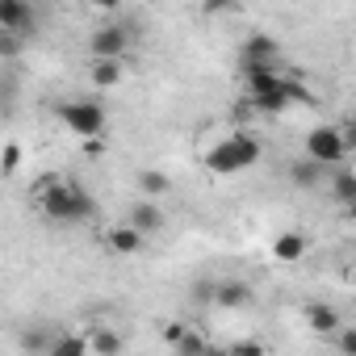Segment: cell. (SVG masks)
<instances>
[{
  "label": "cell",
  "instance_id": "cell-27",
  "mask_svg": "<svg viewBox=\"0 0 356 356\" xmlns=\"http://www.w3.org/2000/svg\"><path fill=\"white\" fill-rule=\"evenodd\" d=\"M348 222H352V227H356V206H348Z\"/></svg>",
  "mask_w": 356,
  "mask_h": 356
},
{
  "label": "cell",
  "instance_id": "cell-13",
  "mask_svg": "<svg viewBox=\"0 0 356 356\" xmlns=\"http://www.w3.org/2000/svg\"><path fill=\"white\" fill-rule=\"evenodd\" d=\"M143 243H147V239H143L130 222H118V227H109V231H105V248H109V252H118V256H138V252H143Z\"/></svg>",
  "mask_w": 356,
  "mask_h": 356
},
{
  "label": "cell",
  "instance_id": "cell-8",
  "mask_svg": "<svg viewBox=\"0 0 356 356\" xmlns=\"http://www.w3.org/2000/svg\"><path fill=\"white\" fill-rule=\"evenodd\" d=\"M38 26L34 17V5L26 0H0V34H17V38H30Z\"/></svg>",
  "mask_w": 356,
  "mask_h": 356
},
{
  "label": "cell",
  "instance_id": "cell-23",
  "mask_svg": "<svg viewBox=\"0 0 356 356\" xmlns=\"http://www.w3.org/2000/svg\"><path fill=\"white\" fill-rule=\"evenodd\" d=\"M231 356H268V352H264L256 339H243V343H235V348H231Z\"/></svg>",
  "mask_w": 356,
  "mask_h": 356
},
{
  "label": "cell",
  "instance_id": "cell-9",
  "mask_svg": "<svg viewBox=\"0 0 356 356\" xmlns=\"http://www.w3.org/2000/svg\"><path fill=\"white\" fill-rule=\"evenodd\" d=\"M126 222L147 239V235H159L163 231V222H168V214H163V206L159 202H147V197H138V202H130V210H126Z\"/></svg>",
  "mask_w": 356,
  "mask_h": 356
},
{
  "label": "cell",
  "instance_id": "cell-26",
  "mask_svg": "<svg viewBox=\"0 0 356 356\" xmlns=\"http://www.w3.org/2000/svg\"><path fill=\"white\" fill-rule=\"evenodd\" d=\"M206 356H231V348H206Z\"/></svg>",
  "mask_w": 356,
  "mask_h": 356
},
{
  "label": "cell",
  "instance_id": "cell-25",
  "mask_svg": "<svg viewBox=\"0 0 356 356\" xmlns=\"http://www.w3.org/2000/svg\"><path fill=\"white\" fill-rule=\"evenodd\" d=\"M343 138H348V147H356V122H348V126H343Z\"/></svg>",
  "mask_w": 356,
  "mask_h": 356
},
{
  "label": "cell",
  "instance_id": "cell-16",
  "mask_svg": "<svg viewBox=\"0 0 356 356\" xmlns=\"http://www.w3.org/2000/svg\"><path fill=\"white\" fill-rule=\"evenodd\" d=\"M331 202H339L343 210L356 206V172L352 168H335V176H331Z\"/></svg>",
  "mask_w": 356,
  "mask_h": 356
},
{
  "label": "cell",
  "instance_id": "cell-5",
  "mask_svg": "<svg viewBox=\"0 0 356 356\" xmlns=\"http://www.w3.org/2000/svg\"><path fill=\"white\" fill-rule=\"evenodd\" d=\"M348 138H343V126H314L306 134V159H314L318 168H339L348 159Z\"/></svg>",
  "mask_w": 356,
  "mask_h": 356
},
{
  "label": "cell",
  "instance_id": "cell-19",
  "mask_svg": "<svg viewBox=\"0 0 356 356\" xmlns=\"http://www.w3.org/2000/svg\"><path fill=\"white\" fill-rule=\"evenodd\" d=\"M47 356H92V352H88V339L84 335H59Z\"/></svg>",
  "mask_w": 356,
  "mask_h": 356
},
{
  "label": "cell",
  "instance_id": "cell-24",
  "mask_svg": "<svg viewBox=\"0 0 356 356\" xmlns=\"http://www.w3.org/2000/svg\"><path fill=\"white\" fill-rule=\"evenodd\" d=\"M17 42H22L17 34H0V55H5V59H13V55H17Z\"/></svg>",
  "mask_w": 356,
  "mask_h": 356
},
{
  "label": "cell",
  "instance_id": "cell-14",
  "mask_svg": "<svg viewBox=\"0 0 356 356\" xmlns=\"http://www.w3.org/2000/svg\"><path fill=\"white\" fill-rule=\"evenodd\" d=\"M84 339H88L92 356H122V335L113 327H92V331H84Z\"/></svg>",
  "mask_w": 356,
  "mask_h": 356
},
{
  "label": "cell",
  "instance_id": "cell-4",
  "mask_svg": "<svg viewBox=\"0 0 356 356\" xmlns=\"http://www.w3.org/2000/svg\"><path fill=\"white\" fill-rule=\"evenodd\" d=\"M59 122H63L76 138L92 143V138H101V134H105L109 113H105V105H101L97 97H72V101H63V105H59Z\"/></svg>",
  "mask_w": 356,
  "mask_h": 356
},
{
  "label": "cell",
  "instance_id": "cell-22",
  "mask_svg": "<svg viewBox=\"0 0 356 356\" xmlns=\"http://www.w3.org/2000/svg\"><path fill=\"white\" fill-rule=\"evenodd\" d=\"M189 335V327L185 323H163V343H172V348H181V339Z\"/></svg>",
  "mask_w": 356,
  "mask_h": 356
},
{
  "label": "cell",
  "instance_id": "cell-7",
  "mask_svg": "<svg viewBox=\"0 0 356 356\" xmlns=\"http://www.w3.org/2000/svg\"><path fill=\"white\" fill-rule=\"evenodd\" d=\"M126 51H130V26H122V22H105V26H97V30L88 34V55H92V63H105V59H118V63H122Z\"/></svg>",
  "mask_w": 356,
  "mask_h": 356
},
{
  "label": "cell",
  "instance_id": "cell-28",
  "mask_svg": "<svg viewBox=\"0 0 356 356\" xmlns=\"http://www.w3.org/2000/svg\"><path fill=\"white\" fill-rule=\"evenodd\" d=\"M348 281H352V285H356V264H352V268H348Z\"/></svg>",
  "mask_w": 356,
  "mask_h": 356
},
{
  "label": "cell",
  "instance_id": "cell-17",
  "mask_svg": "<svg viewBox=\"0 0 356 356\" xmlns=\"http://www.w3.org/2000/svg\"><path fill=\"white\" fill-rule=\"evenodd\" d=\"M122 76H126V67H122L118 59H105V63H92V72H88V80H92V88H101V92H109V88H118V84H122Z\"/></svg>",
  "mask_w": 356,
  "mask_h": 356
},
{
  "label": "cell",
  "instance_id": "cell-1",
  "mask_svg": "<svg viewBox=\"0 0 356 356\" xmlns=\"http://www.w3.org/2000/svg\"><path fill=\"white\" fill-rule=\"evenodd\" d=\"M34 206H38L51 222H63V227H80V222H88L92 210H97L92 193H88L80 181H72V176H47V181L34 189Z\"/></svg>",
  "mask_w": 356,
  "mask_h": 356
},
{
  "label": "cell",
  "instance_id": "cell-18",
  "mask_svg": "<svg viewBox=\"0 0 356 356\" xmlns=\"http://www.w3.org/2000/svg\"><path fill=\"white\" fill-rule=\"evenodd\" d=\"M318 176H323V168H318L314 159H293V163H289V181H293L298 189H314Z\"/></svg>",
  "mask_w": 356,
  "mask_h": 356
},
{
  "label": "cell",
  "instance_id": "cell-6",
  "mask_svg": "<svg viewBox=\"0 0 356 356\" xmlns=\"http://www.w3.org/2000/svg\"><path fill=\"white\" fill-rule=\"evenodd\" d=\"M277 38L273 34H248L243 47H239V76L252 80V76H264V72H277Z\"/></svg>",
  "mask_w": 356,
  "mask_h": 356
},
{
  "label": "cell",
  "instance_id": "cell-21",
  "mask_svg": "<svg viewBox=\"0 0 356 356\" xmlns=\"http://www.w3.org/2000/svg\"><path fill=\"white\" fill-rule=\"evenodd\" d=\"M335 348H339V356H356V327H343L335 335Z\"/></svg>",
  "mask_w": 356,
  "mask_h": 356
},
{
  "label": "cell",
  "instance_id": "cell-2",
  "mask_svg": "<svg viewBox=\"0 0 356 356\" xmlns=\"http://www.w3.org/2000/svg\"><path fill=\"white\" fill-rule=\"evenodd\" d=\"M248 84V105L260 109V113H281L285 105H310V88H302L298 80H285L281 72H264V76H252L243 80Z\"/></svg>",
  "mask_w": 356,
  "mask_h": 356
},
{
  "label": "cell",
  "instance_id": "cell-15",
  "mask_svg": "<svg viewBox=\"0 0 356 356\" xmlns=\"http://www.w3.org/2000/svg\"><path fill=\"white\" fill-rule=\"evenodd\" d=\"M138 189H143L147 202H159V197L172 193V176L159 172V168H143V172H138Z\"/></svg>",
  "mask_w": 356,
  "mask_h": 356
},
{
  "label": "cell",
  "instance_id": "cell-11",
  "mask_svg": "<svg viewBox=\"0 0 356 356\" xmlns=\"http://www.w3.org/2000/svg\"><path fill=\"white\" fill-rule=\"evenodd\" d=\"M306 323H310V331L323 335V339H335V335L343 331V318H339V310H335L331 302H306Z\"/></svg>",
  "mask_w": 356,
  "mask_h": 356
},
{
  "label": "cell",
  "instance_id": "cell-12",
  "mask_svg": "<svg viewBox=\"0 0 356 356\" xmlns=\"http://www.w3.org/2000/svg\"><path fill=\"white\" fill-rule=\"evenodd\" d=\"M256 302V293H252V285L248 281H218V289H214V306L218 310H248Z\"/></svg>",
  "mask_w": 356,
  "mask_h": 356
},
{
  "label": "cell",
  "instance_id": "cell-10",
  "mask_svg": "<svg viewBox=\"0 0 356 356\" xmlns=\"http://www.w3.org/2000/svg\"><path fill=\"white\" fill-rule=\"evenodd\" d=\"M306 252H310V235L306 231H281L273 239V260L277 264H302Z\"/></svg>",
  "mask_w": 356,
  "mask_h": 356
},
{
  "label": "cell",
  "instance_id": "cell-20",
  "mask_svg": "<svg viewBox=\"0 0 356 356\" xmlns=\"http://www.w3.org/2000/svg\"><path fill=\"white\" fill-rule=\"evenodd\" d=\"M17 168H22V147H17V143H5V155H0V172L13 176Z\"/></svg>",
  "mask_w": 356,
  "mask_h": 356
},
{
  "label": "cell",
  "instance_id": "cell-3",
  "mask_svg": "<svg viewBox=\"0 0 356 356\" xmlns=\"http://www.w3.org/2000/svg\"><path fill=\"white\" fill-rule=\"evenodd\" d=\"M260 155H264V147L248 134V130H235V134H227L222 143H214L210 151H206V168L214 172V176H235V172H248V168H256L260 163Z\"/></svg>",
  "mask_w": 356,
  "mask_h": 356
}]
</instances>
